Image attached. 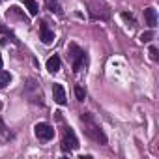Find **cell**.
Returning <instances> with one entry per match:
<instances>
[{"instance_id":"cell-1","label":"cell","mask_w":159,"mask_h":159,"mask_svg":"<svg viewBox=\"0 0 159 159\" xmlns=\"http://www.w3.org/2000/svg\"><path fill=\"white\" fill-rule=\"evenodd\" d=\"M81 122L84 124V131H86V135H88L92 140H96V142H99V144H107V137H105L103 129L96 124V120L92 118V114L83 112V114H81Z\"/></svg>"},{"instance_id":"cell-2","label":"cell","mask_w":159,"mask_h":159,"mask_svg":"<svg viewBox=\"0 0 159 159\" xmlns=\"http://www.w3.org/2000/svg\"><path fill=\"white\" fill-rule=\"evenodd\" d=\"M77 148H79V140H77L73 129H71V127H66L64 137H62V150H64V152H73V150H77Z\"/></svg>"},{"instance_id":"cell-3","label":"cell","mask_w":159,"mask_h":159,"mask_svg":"<svg viewBox=\"0 0 159 159\" xmlns=\"http://www.w3.org/2000/svg\"><path fill=\"white\" fill-rule=\"evenodd\" d=\"M34 133H36V137L39 140H51L54 137V127L45 124V122H39V124L34 125Z\"/></svg>"},{"instance_id":"cell-4","label":"cell","mask_w":159,"mask_h":159,"mask_svg":"<svg viewBox=\"0 0 159 159\" xmlns=\"http://www.w3.org/2000/svg\"><path fill=\"white\" fill-rule=\"evenodd\" d=\"M69 56L73 60V69L81 71V66H83V60H84V51L81 47H77L75 43H71L69 45Z\"/></svg>"},{"instance_id":"cell-5","label":"cell","mask_w":159,"mask_h":159,"mask_svg":"<svg viewBox=\"0 0 159 159\" xmlns=\"http://www.w3.org/2000/svg\"><path fill=\"white\" fill-rule=\"evenodd\" d=\"M39 32H41L39 39H41L45 45H51V43H52V39H54V32H51V30H49V26H47V23H45V21H39Z\"/></svg>"},{"instance_id":"cell-6","label":"cell","mask_w":159,"mask_h":159,"mask_svg":"<svg viewBox=\"0 0 159 159\" xmlns=\"http://www.w3.org/2000/svg\"><path fill=\"white\" fill-rule=\"evenodd\" d=\"M52 98L58 105H66V90L62 84H54L52 86Z\"/></svg>"},{"instance_id":"cell-7","label":"cell","mask_w":159,"mask_h":159,"mask_svg":"<svg viewBox=\"0 0 159 159\" xmlns=\"http://www.w3.org/2000/svg\"><path fill=\"white\" fill-rule=\"evenodd\" d=\"M144 19H146V25L150 28H155L157 26V13H155L153 8H146L144 10Z\"/></svg>"},{"instance_id":"cell-8","label":"cell","mask_w":159,"mask_h":159,"mask_svg":"<svg viewBox=\"0 0 159 159\" xmlns=\"http://www.w3.org/2000/svg\"><path fill=\"white\" fill-rule=\"evenodd\" d=\"M60 66H62V62H60V56L58 54H54V56H51L47 60V71L49 73H56L60 69Z\"/></svg>"},{"instance_id":"cell-9","label":"cell","mask_w":159,"mask_h":159,"mask_svg":"<svg viewBox=\"0 0 159 159\" xmlns=\"http://www.w3.org/2000/svg\"><path fill=\"white\" fill-rule=\"evenodd\" d=\"M45 6H47L49 11H52V13H56V15H62V8H60V4H58V0H45Z\"/></svg>"},{"instance_id":"cell-10","label":"cell","mask_w":159,"mask_h":159,"mask_svg":"<svg viewBox=\"0 0 159 159\" xmlns=\"http://www.w3.org/2000/svg\"><path fill=\"white\" fill-rule=\"evenodd\" d=\"M25 6H26V10H28V13H30V15H38L39 6L36 4V0H25Z\"/></svg>"},{"instance_id":"cell-11","label":"cell","mask_w":159,"mask_h":159,"mask_svg":"<svg viewBox=\"0 0 159 159\" xmlns=\"http://www.w3.org/2000/svg\"><path fill=\"white\" fill-rule=\"evenodd\" d=\"M10 81H11V75L8 71H0V88H4L6 84H10Z\"/></svg>"},{"instance_id":"cell-12","label":"cell","mask_w":159,"mask_h":159,"mask_svg":"<svg viewBox=\"0 0 159 159\" xmlns=\"http://www.w3.org/2000/svg\"><path fill=\"white\" fill-rule=\"evenodd\" d=\"M75 96H77V99H79V101H84V98H86L84 88H83V86H75Z\"/></svg>"},{"instance_id":"cell-13","label":"cell","mask_w":159,"mask_h":159,"mask_svg":"<svg viewBox=\"0 0 159 159\" xmlns=\"http://www.w3.org/2000/svg\"><path fill=\"white\" fill-rule=\"evenodd\" d=\"M152 38H153V30H148V32L140 34V41H142V43H148Z\"/></svg>"},{"instance_id":"cell-14","label":"cell","mask_w":159,"mask_h":159,"mask_svg":"<svg viewBox=\"0 0 159 159\" xmlns=\"http://www.w3.org/2000/svg\"><path fill=\"white\" fill-rule=\"evenodd\" d=\"M150 58H152L153 62L159 60V54H157V49H155V47H150Z\"/></svg>"},{"instance_id":"cell-15","label":"cell","mask_w":159,"mask_h":159,"mask_svg":"<svg viewBox=\"0 0 159 159\" xmlns=\"http://www.w3.org/2000/svg\"><path fill=\"white\" fill-rule=\"evenodd\" d=\"M122 17H124L125 21H129V23H133V25H135V19H133V15H131V13H127V11H124V13H122Z\"/></svg>"},{"instance_id":"cell-16","label":"cell","mask_w":159,"mask_h":159,"mask_svg":"<svg viewBox=\"0 0 159 159\" xmlns=\"http://www.w3.org/2000/svg\"><path fill=\"white\" fill-rule=\"evenodd\" d=\"M2 66H4V62H2V56H0V69H2Z\"/></svg>"},{"instance_id":"cell-17","label":"cell","mask_w":159,"mask_h":159,"mask_svg":"<svg viewBox=\"0 0 159 159\" xmlns=\"http://www.w3.org/2000/svg\"><path fill=\"white\" fill-rule=\"evenodd\" d=\"M0 2H2V0H0Z\"/></svg>"}]
</instances>
